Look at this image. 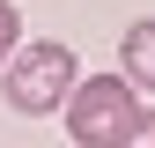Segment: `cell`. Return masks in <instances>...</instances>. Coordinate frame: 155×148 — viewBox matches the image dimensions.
Instances as JSON below:
<instances>
[{
    "label": "cell",
    "instance_id": "obj_1",
    "mask_svg": "<svg viewBox=\"0 0 155 148\" xmlns=\"http://www.w3.org/2000/svg\"><path fill=\"white\" fill-rule=\"evenodd\" d=\"M74 82H81V67H74V52L59 45V37H37V45H22L8 67H0V89H8L15 111H30V119H45V111H67Z\"/></svg>",
    "mask_w": 155,
    "mask_h": 148
},
{
    "label": "cell",
    "instance_id": "obj_4",
    "mask_svg": "<svg viewBox=\"0 0 155 148\" xmlns=\"http://www.w3.org/2000/svg\"><path fill=\"white\" fill-rule=\"evenodd\" d=\"M22 52V15H15V0H0V67Z\"/></svg>",
    "mask_w": 155,
    "mask_h": 148
},
{
    "label": "cell",
    "instance_id": "obj_2",
    "mask_svg": "<svg viewBox=\"0 0 155 148\" xmlns=\"http://www.w3.org/2000/svg\"><path fill=\"white\" fill-rule=\"evenodd\" d=\"M140 111H148V104H140V89H133L126 74H96V82H74V96H67V133H74V148H111Z\"/></svg>",
    "mask_w": 155,
    "mask_h": 148
},
{
    "label": "cell",
    "instance_id": "obj_3",
    "mask_svg": "<svg viewBox=\"0 0 155 148\" xmlns=\"http://www.w3.org/2000/svg\"><path fill=\"white\" fill-rule=\"evenodd\" d=\"M118 59H126V82L140 89V96H155V15L118 37Z\"/></svg>",
    "mask_w": 155,
    "mask_h": 148
},
{
    "label": "cell",
    "instance_id": "obj_5",
    "mask_svg": "<svg viewBox=\"0 0 155 148\" xmlns=\"http://www.w3.org/2000/svg\"><path fill=\"white\" fill-rule=\"evenodd\" d=\"M111 148H155V111H140V119H133L126 133L111 141Z\"/></svg>",
    "mask_w": 155,
    "mask_h": 148
}]
</instances>
